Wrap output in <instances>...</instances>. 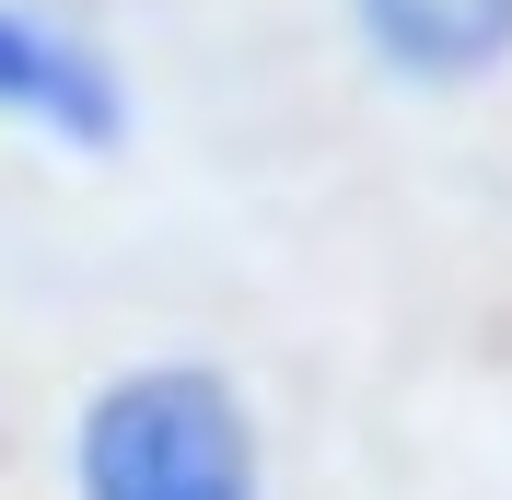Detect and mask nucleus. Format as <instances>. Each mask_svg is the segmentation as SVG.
<instances>
[{
  "label": "nucleus",
  "instance_id": "7ed1b4c3",
  "mask_svg": "<svg viewBox=\"0 0 512 500\" xmlns=\"http://www.w3.org/2000/svg\"><path fill=\"white\" fill-rule=\"evenodd\" d=\"M350 35L373 47L396 82H489L512 59V0H350Z\"/></svg>",
  "mask_w": 512,
  "mask_h": 500
},
{
  "label": "nucleus",
  "instance_id": "f257e3e1",
  "mask_svg": "<svg viewBox=\"0 0 512 500\" xmlns=\"http://www.w3.org/2000/svg\"><path fill=\"white\" fill-rule=\"evenodd\" d=\"M70 500H268L245 396L210 361H140L94 384L70 431Z\"/></svg>",
  "mask_w": 512,
  "mask_h": 500
},
{
  "label": "nucleus",
  "instance_id": "f03ea898",
  "mask_svg": "<svg viewBox=\"0 0 512 500\" xmlns=\"http://www.w3.org/2000/svg\"><path fill=\"white\" fill-rule=\"evenodd\" d=\"M0 117L47 128L59 152H117L128 140V82L94 35H70L35 0H0Z\"/></svg>",
  "mask_w": 512,
  "mask_h": 500
}]
</instances>
